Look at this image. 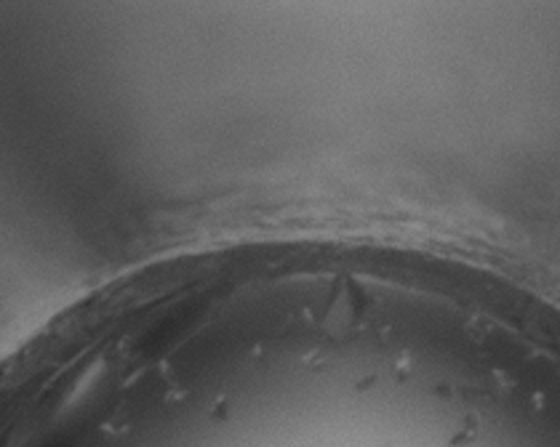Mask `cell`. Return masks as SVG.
Instances as JSON below:
<instances>
[{
  "mask_svg": "<svg viewBox=\"0 0 560 447\" xmlns=\"http://www.w3.org/2000/svg\"><path fill=\"white\" fill-rule=\"evenodd\" d=\"M315 261V258H312ZM318 261H347V264H366V261H349V258H318ZM275 264H296V261H275ZM275 264H259L256 269H262V267H275ZM366 267H371V264H366ZM243 271V269H240ZM240 271H235V274H240ZM232 277V274H230Z\"/></svg>",
  "mask_w": 560,
  "mask_h": 447,
  "instance_id": "cell-1",
  "label": "cell"
}]
</instances>
